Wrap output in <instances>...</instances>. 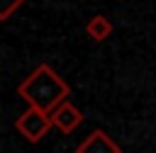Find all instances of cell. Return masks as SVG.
Here are the masks:
<instances>
[{
    "label": "cell",
    "instance_id": "5b68a950",
    "mask_svg": "<svg viewBox=\"0 0 156 153\" xmlns=\"http://www.w3.org/2000/svg\"><path fill=\"white\" fill-rule=\"evenodd\" d=\"M85 34L95 41H105L110 34H112V22L105 17V15H93L88 22H85Z\"/></svg>",
    "mask_w": 156,
    "mask_h": 153
},
{
    "label": "cell",
    "instance_id": "8992f818",
    "mask_svg": "<svg viewBox=\"0 0 156 153\" xmlns=\"http://www.w3.org/2000/svg\"><path fill=\"white\" fill-rule=\"evenodd\" d=\"M27 0H0V22H7L12 12H17Z\"/></svg>",
    "mask_w": 156,
    "mask_h": 153
},
{
    "label": "cell",
    "instance_id": "277c9868",
    "mask_svg": "<svg viewBox=\"0 0 156 153\" xmlns=\"http://www.w3.org/2000/svg\"><path fill=\"white\" fill-rule=\"evenodd\" d=\"M76 153H122V148H119V143L112 141L102 129H95V131H90V134L78 143Z\"/></svg>",
    "mask_w": 156,
    "mask_h": 153
},
{
    "label": "cell",
    "instance_id": "7a4b0ae2",
    "mask_svg": "<svg viewBox=\"0 0 156 153\" xmlns=\"http://www.w3.org/2000/svg\"><path fill=\"white\" fill-rule=\"evenodd\" d=\"M15 129L20 131V136H24L29 143H39L49 129H54V121H51V114L44 112V109H37V107H27L17 119H15Z\"/></svg>",
    "mask_w": 156,
    "mask_h": 153
},
{
    "label": "cell",
    "instance_id": "6da1fadb",
    "mask_svg": "<svg viewBox=\"0 0 156 153\" xmlns=\"http://www.w3.org/2000/svg\"><path fill=\"white\" fill-rule=\"evenodd\" d=\"M17 95L29 104V107H37V109H44V112H54L61 102L68 100L71 95V87L68 83L46 63H39L20 85H17Z\"/></svg>",
    "mask_w": 156,
    "mask_h": 153
},
{
    "label": "cell",
    "instance_id": "3957f363",
    "mask_svg": "<svg viewBox=\"0 0 156 153\" xmlns=\"http://www.w3.org/2000/svg\"><path fill=\"white\" fill-rule=\"evenodd\" d=\"M51 121H54V129H58L61 134H73L83 124V114L73 102L66 100L51 112Z\"/></svg>",
    "mask_w": 156,
    "mask_h": 153
}]
</instances>
